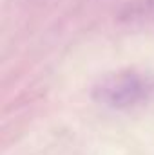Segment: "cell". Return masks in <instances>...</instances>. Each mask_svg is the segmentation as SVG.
I'll return each instance as SVG.
<instances>
[{"mask_svg":"<svg viewBox=\"0 0 154 155\" xmlns=\"http://www.w3.org/2000/svg\"><path fill=\"white\" fill-rule=\"evenodd\" d=\"M152 94L154 81L136 71H118L107 74L93 87L94 101L114 110H127L147 103Z\"/></svg>","mask_w":154,"mask_h":155,"instance_id":"1","label":"cell"},{"mask_svg":"<svg viewBox=\"0 0 154 155\" xmlns=\"http://www.w3.org/2000/svg\"><path fill=\"white\" fill-rule=\"evenodd\" d=\"M121 22L129 24H154V0H131L118 13Z\"/></svg>","mask_w":154,"mask_h":155,"instance_id":"2","label":"cell"}]
</instances>
